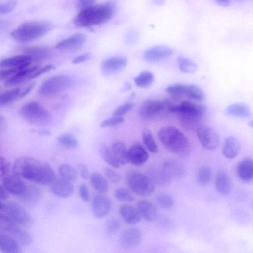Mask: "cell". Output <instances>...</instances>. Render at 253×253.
Segmentation results:
<instances>
[{
    "label": "cell",
    "instance_id": "6da1fadb",
    "mask_svg": "<svg viewBox=\"0 0 253 253\" xmlns=\"http://www.w3.org/2000/svg\"><path fill=\"white\" fill-rule=\"evenodd\" d=\"M13 170L14 174L23 179L41 185L51 184L56 179L55 173L50 165L29 156L17 159Z\"/></svg>",
    "mask_w": 253,
    "mask_h": 253
},
{
    "label": "cell",
    "instance_id": "7a4b0ae2",
    "mask_svg": "<svg viewBox=\"0 0 253 253\" xmlns=\"http://www.w3.org/2000/svg\"><path fill=\"white\" fill-rule=\"evenodd\" d=\"M158 137L166 149L178 157H187L191 152V145L188 139L174 126H163L158 133Z\"/></svg>",
    "mask_w": 253,
    "mask_h": 253
},
{
    "label": "cell",
    "instance_id": "3957f363",
    "mask_svg": "<svg viewBox=\"0 0 253 253\" xmlns=\"http://www.w3.org/2000/svg\"><path fill=\"white\" fill-rule=\"evenodd\" d=\"M115 12L112 3L93 5L81 10L74 20V24L79 28H87L100 25L110 20Z\"/></svg>",
    "mask_w": 253,
    "mask_h": 253
},
{
    "label": "cell",
    "instance_id": "277c9868",
    "mask_svg": "<svg viewBox=\"0 0 253 253\" xmlns=\"http://www.w3.org/2000/svg\"><path fill=\"white\" fill-rule=\"evenodd\" d=\"M49 25L43 22H30L24 23L13 30L11 37L21 43H27L45 35L50 30Z\"/></svg>",
    "mask_w": 253,
    "mask_h": 253
},
{
    "label": "cell",
    "instance_id": "5b68a950",
    "mask_svg": "<svg viewBox=\"0 0 253 253\" xmlns=\"http://www.w3.org/2000/svg\"><path fill=\"white\" fill-rule=\"evenodd\" d=\"M1 222L17 225H25L30 221L28 212L18 203L10 202L7 203L1 201L0 204Z\"/></svg>",
    "mask_w": 253,
    "mask_h": 253
},
{
    "label": "cell",
    "instance_id": "8992f818",
    "mask_svg": "<svg viewBox=\"0 0 253 253\" xmlns=\"http://www.w3.org/2000/svg\"><path fill=\"white\" fill-rule=\"evenodd\" d=\"M126 181L131 191L140 196H149L155 191V184L152 179L139 172L129 173L126 176Z\"/></svg>",
    "mask_w": 253,
    "mask_h": 253
},
{
    "label": "cell",
    "instance_id": "52a82bcc",
    "mask_svg": "<svg viewBox=\"0 0 253 253\" xmlns=\"http://www.w3.org/2000/svg\"><path fill=\"white\" fill-rule=\"evenodd\" d=\"M20 113L24 119L29 123L36 125H44L50 123L51 115L41 104L36 101H31L25 104Z\"/></svg>",
    "mask_w": 253,
    "mask_h": 253
},
{
    "label": "cell",
    "instance_id": "ba28073f",
    "mask_svg": "<svg viewBox=\"0 0 253 253\" xmlns=\"http://www.w3.org/2000/svg\"><path fill=\"white\" fill-rule=\"evenodd\" d=\"M72 84V79L68 76H56L45 81L39 87V93L45 96L54 95L68 90Z\"/></svg>",
    "mask_w": 253,
    "mask_h": 253
},
{
    "label": "cell",
    "instance_id": "9c48e42d",
    "mask_svg": "<svg viewBox=\"0 0 253 253\" xmlns=\"http://www.w3.org/2000/svg\"><path fill=\"white\" fill-rule=\"evenodd\" d=\"M167 100L163 101L153 99L145 100L139 110L140 117L145 120L152 119L164 111H167Z\"/></svg>",
    "mask_w": 253,
    "mask_h": 253
},
{
    "label": "cell",
    "instance_id": "30bf717a",
    "mask_svg": "<svg viewBox=\"0 0 253 253\" xmlns=\"http://www.w3.org/2000/svg\"><path fill=\"white\" fill-rule=\"evenodd\" d=\"M185 173V168L181 163L177 160L169 159L163 164L160 175L162 181L167 183L179 180Z\"/></svg>",
    "mask_w": 253,
    "mask_h": 253
},
{
    "label": "cell",
    "instance_id": "8fae6325",
    "mask_svg": "<svg viewBox=\"0 0 253 253\" xmlns=\"http://www.w3.org/2000/svg\"><path fill=\"white\" fill-rule=\"evenodd\" d=\"M207 110V107L201 104L193 102L183 101L178 105H172L170 109V112L177 114L180 116L204 117Z\"/></svg>",
    "mask_w": 253,
    "mask_h": 253
},
{
    "label": "cell",
    "instance_id": "7c38bea8",
    "mask_svg": "<svg viewBox=\"0 0 253 253\" xmlns=\"http://www.w3.org/2000/svg\"><path fill=\"white\" fill-rule=\"evenodd\" d=\"M196 132L200 143L205 149L212 151L219 147L220 137L210 126L202 125Z\"/></svg>",
    "mask_w": 253,
    "mask_h": 253
},
{
    "label": "cell",
    "instance_id": "4fadbf2b",
    "mask_svg": "<svg viewBox=\"0 0 253 253\" xmlns=\"http://www.w3.org/2000/svg\"><path fill=\"white\" fill-rule=\"evenodd\" d=\"M1 232L15 239L23 246L30 245L33 238L27 230L19 227V225L1 222Z\"/></svg>",
    "mask_w": 253,
    "mask_h": 253
},
{
    "label": "cell",
    "instance_id": "5bb4252c",
    "mask_svg": "<svg viewBox=\"0 0 253 253\" xmlns=\"http://www.w3.org/2000/svg\"><path fill=\"white\" fill-rule=\"evenodd\" d=\"M27 185L23 178L14 174L5 177L3 180V186L8 193L19 198L23 195Z\"/></svg>",
    "mask_w": 253,
    "mask_h": 253
},
{
    "label": "cell",
    "instance_id": "9a60e30c",
    "mask_svg": "<svg viewBox=\"0 0 253 253\" xmlns=\"http://www.w3.org/2000/svg\"><path fill=\"white\" fill-rule=\"evenodd\" d=\"M142 239L141 231L136 228L124 231L119 238V245L124 249H131L139 246Z\"/></svg>",
    "mask_w": 253,
    "mask_h": 253
},
{
    "label": "cell",
    "instance_id": "2e32d148",
    "mask_svg": "<svg viewBox=\"0 0 253 253\" xmlns=\"http://www.w3.org/2000/svg\"><path fill=\"white\" fill-rule=\"evenodd\" d=\"M128 59L125 56H114L103 60L101 63V70L106 75H110L117 73L128 64Z\"/></svg>",
    "mask_w": 253,
    "mask_h": 253
},
{
    "label": "cell",
    "instance_id": "e0dca14e",
    "mask_svg": "<svg viewBox=\"0 0 253 253\" xmlns=\"http://www.w3.org/2000/svg\"><path fill=\"white\" fill-rule=\"evenodd\" d=\"M172 53V49L168 46H156L148 49L145 51L144 58L148 62H155L168 58Z\"/></svg>",
    "mask_w": 253,
    "mask_h": 253
},
{
    "label": "cell",
    "instance_id": "ac0fdd59",
    "mask_svg": "<svg viewBox=\"0 0 253 253\" xmlns=\"http://www.w3.org/2000/svg\"><path fill=\"white\" fill-rule=\"evenodd\" d=\"M86 41V37L84 34L77 33L60 41L55 47L59 50L74 51L81 48Z\"/></svg>",
    "mask_w": 253,
    "mask_h": 253
},
{
    "label": "cell",
    "instance_id": "d6986e66",
    "mask_svg": "<svg viewBox=\"0 0 253 253\" xmlns=\"http://www.w3.org/2000/svg\"><path fill=\"white\" fill-rule=\"evenodd\" d=\"M111 208V202L106 197L97 195L93 200L92 211L95 217L101 219L106 216Z\"/></svg>",
    "mask_w": 253,
    "mask_h": 253
},
{
    "label": "cell",
    "instance_id": "ffe728a7",
    "mask_svg": "<svg viewBox=\"0 0 253 253\" xmlns=\"http://www.w3.org/2000/svg\"><path fill=\"white\" fill-rule=\"evenodd\" d=\"M129 163L136 166L144 164L149 159V154L145 148L139 144L132 145L128 149Z\"/></svg>",
    "mask_w": 253,
    "mask_h": 253
},
{
    "label": "cell",
    "instance_id": "44dd1931",
    "mask_svg": "<svg viewBox=\"0 0 253 253\" xmlns=\"http://www.w3.org/2000/svg\"><path fill=\"white\" fill-rule=\"evenodd\" d=\"M52 194L58 198H68L71 197L74 191L72 182L64 179H56L51 184Z\"/></svg>",
    "mask_w": 253,
    "mask_h": 253
},
{
    "label": "cell",
    "instance_id": "7402d4cb",
    "mask_svg": "<svg viewBox=\"0 0 253 253\" xmlns=\"http://www.w3.org/2000/svg\"><path fill=\"white\" fill-rule=\"evenodd\" d=\"M33 62L32 59L27 55H17L4 59L1 61V69L25 68L30 67Z\"/></svg>",
    "mask_w": 253,
    "mask_h": 253
},
{
    "label": "cell",
    "instance_id": "603a6c76",
    "mask_svg": "<svg viewBox=\"0 0 253 253\" xmlns=\"http://www.w3.org/2000/svg\"><path fill=\"white\" fill-rule=\"evenodd\" d=\"M137 209L141 216L148 222L155 221L158 217V211L154 204L146 200H141L137 203Z\"/></svg>",
    "mask_w": 253,
    "mask_h": 253
},
{
    "label": "cell",
    "instance_id": "cb8c5ba5",
    "mask_svg": "<svg viewBox=\"0 0 253 253\" xmlns=\"http://www.w3.org/2000/svg\"><path fill=\"white\" fill-rule=\"evenodd\" d=\"M119 213L123 220L129 225L138 224L142 218L137 208L127 204L120 206Z\"/></svg>",
    "mask_w": 253,
    "mask_h": 253
},
{
    "label": "cell",
    "instance_id": "d4e9b609",
    "mask_svg": "<svg viewBox=\"0 0 253 253\" xmlns=\"http://www.w3.org/2000/svg\"><path fill=\"white\" fill-rule=\"evenodd\" d=\"M21 245L12 236L4 233L0 234V250L5 253H18L22 252Z\"/></svg>",
    "mask_w": 253,
    "mask_h": 253
},
{
    "label": "cell",
    "instance_id": "484cf974",
    "mask_svg": "<svg viewBox=\"0 0 253 253\" xmlns=\"http://www.w3.org/2000/svg\"><path fill=\"white\" fill-rule=\"evenodd\" d=\"M24 54L29 56L33 61H41L49 58L51 54V49L47 47L32 46L24 49Z\"/></svg>",
    "mask_w": 253,
    "mask_h": 253
},
{
    "label": "cell",
    "instance_id": "4316f807",
    "mask_svg": "<svg viewBox=\"0 0 253 253\" xmlns=\"http://www.w3.org/2000/svg\"><path fill=\"white\" fill-rule=\"evenodd\" d=\"M216 187L217 191L222 195H229L232 189V182L228 174L221 171L217 175L216 179Z\"/></svg>",
    "mask_w": 253,
    "mask_h": 253
},
{
    "label": "cell",
    "instance_id": "83f0119b",
    "mask_svg": "<svg viewBox=\"0 0 253 253\" xmlns=\"http://www.w3.org/2000/svg\"><path fill=\"white\" fill-rule=\"evenodd\" d=\"M241 150V145L239 140L235 137L230 136L225 141L223 149V155L229 159L236 158Z\"/></svg>",
    "mask_w": 253,
    "mask_h": 253
},
{
    "label": "cell",
    "instance_id": "f1b7e54d",
    "mask_svg": "<svg viewBox=\"0 0 253 253\" xmlns=\"http://www.w3.org/2000/svg\"><path fill=\"white\" fill-rule=\"evenodd\" d=\"M237 173L239 178L243 181L248 182L253 178V160L250 158L244 159L238 164Z\"/></svg>",
    "mask_w": 253,
    "mask_h": 253
},
{
    "label": "cell",
    "instance_id": "f546056e",
    "mask_svg": "<svg viewBox=\"0 0 253 253\" xmlns=\"http://www.w3.org/2000/svg\"><path fill=\"white\" fill-rule=\"evenodd\" d=\"M39 67L34 66L23 69L18 72L11 79L5 83L7 86H12L20 84L25 81H29L33 74Z\"/></svg>",
    "mask_w": 253,
    "mask_h": 253
},
{
    "label": "cell",
    "instance_id": "4dcf8cb0",
    "mask_svg": "<svg viewBox=\"0 0 253 253\" xmlns=\"http://www.w3.org/2000/svg\"><path fill=\"white\" fill-rule=\"evenodd\" d=\"M42 196L41 190L38 187L27 184L24 193L20 198L26 204L32 205L37 203Z\"/></svg>",
    "mask_w": 253,
    "mask_h": 253
},
{
    "label": "cell",
    "instance_id": "1f68e13d",
    "mask_svg": "<svg viewBox=\"0 0 253 253\" xmlns=\"http://www.w3.org/2000/svg\"><path fill=\"white\" fill-rule=\"evenodd\" d=\"M114 154L121 165L129 163L128 156V149L122 141H117L111 146Z\"/></svg>",
    "mask_w": 253,
    "mask_h": 253
},
{
    "label": "cell",
    "instance_id": "d6a6232c",
    "mask_svg": "<svg viewBox=\"0 0 253 253\" xmlns=\"http://www.w3.org/2000/svg\"><path fill=\"white\" fill-rule=\"evenodd\" d=\"M225 113L229 116L240 118H247L251 115L249 107L244 103L231 104L226 108Z\"/></svg>",
    "mask_w": 253,
    "mask_h": 253
},
{
    "label": "cell",
    "instance_id": "836d02e7",
    "mask_svg": "<svg viewBox=\"0 0 253 253\" xmlns=\"http://www.w3.org/2000/svg\"><path fill=\"white\" fill-rule=\"evenodd\" d=\"M90 178L92 185L97 192L100 194H104L108 192V181L101 174L94 172L90 175Z\"/></svg>",
    "mask_w": 253,
    "mask_h": 253
},
{
    "label": "cell",
    "instance_id": "e575fe53",
    "mask_svg": "<svg viewBox=\"0 0 253 253\" xmlns=\"http://www.w3.org/2000/svg\"><path fill=\"white\" fill-rule=\"evenodd\" d=\"M184 96L199 102L204 101L206 99L203 90L195 85H184Z\"/></svg>",
    "mask_w": 253,
    "mask_h": 253
},
{
    "label": "cell",
    "instance_id": "d590c367",
    "mask_svg": "<svg viewBox=\"0 0 253 253\" xmlns=\"http://www.w3.org/2000/svg\"><path fill=\"white\" fill-rule=\"evenodd\" d=\"M100 153L102 159L113 168H118L121 166L111 147H109L105 144H102L100 148Z\"/></svg>",
    "mask_w": 253,
    "mask_h": 253
},
{
    "label": "cell",
    "instance_id": "8d00e7d4",
    "mask_svg": "<svg viewBox=\"0 0 253 253\" xmlns=\"http://www.w3.org/2000/svg\"><path fill=\"white\" fill-rule=\"evenodd\" d=\"M58 173L62 179L71 182L76 181L78 178V171L68 164L60 165L58 168Z\"/></svg>",
    "mask_w": 253,
    "mask_h": 253
},
{
    "label": "cell",
    "instance_id": "74e56055",
    "mask_svg": "<svg viewBox=\"0 0 253 253\" xmlns=\"http://www.w3.org/2000/svg\"><path fill=\"white\" fill-rule=\"evenodd\" d=\"M154 78L155 76L152 73L149 71H144L136 77L134 81L137 87L146 88L153 83Z\"/></svg>",
    "mask_w": 253,
    "mask_h": 253
},
{
    "label": "cell",
    "instance_id": "f35d334b",
    "mask_svg": "<svg viewBox=\"0 0 253 253\" xmlns=\"http://www.w3.org/2000/svg\"><path fill=\"white\" fill-rule=\"evenodd\" d=\"M142 140L147 150L152 153H156L159 151L158 145L152 132L145 129L142 133Z\"/></svg>",
    "mask_w": 253,
    "mask_h": 253
},
{
    "label": "cell",
    "instance_id": "ab89813d",
    "mask_svg": "<svg viewBox=\"0 0 253 253\" xmlns=\"http://www.w3.org/2000/svg\"><path fill=\"white\" fill-rule=\"evenodd\" d=\"M177 62L179 70L186 74L195 73L198 67L195 62L192 60L183 56H179L177 58Z\"/></svg>",
    "mask_w": 253,
    "mask_h": 253
},
{
    "label": "cell",
    "instance_id": "60d3db41",
    "mask_svg": "<svg viewBox=\"0 0 253 253\" xmlns=\"http://www.w3.org/2000/svg\"><path fill=\"white\" fill-rule=\"evenodd\" d=\"M57 141L61 146L68 149H75L78 147L76 138L69 133L61 135L57 139Z\"/></svg>",
    "mask_w": 253,
    "mask_h": 253
},
{
    "label": "cell",
    "instance_id": "b9f144b4",
    "mask_svg": "<svg viewBox=\"0 0 253 253\" xmlns=\"http://www.w3.org/2000/svg\"><path fill=\"white\" fill-rule=\"evenodd\" d=\"M21 91L19 88H15L7 91L1 95L0 97V105L5 106L11 104L20 98Z\"/></svg>",
    "mask_w": 253,
    "mask_h": 253
},
{
    "label": "cell",
    "instance_id": "7bdbcfd3",
    "mask_svg": "<svg viewBox=\"0 0 253 253\" xmlns=\"http://www.w3.org/2000/svg\"><path fill=\"white\" fill-rule=\"evenodd\" d=\"M156 200L159 206L164 210H170L175 205L173 198L168 194H159L156 197Z\"/></svg>",
    "mask_w": 253,
    "mask_h": 253
},
{
    "label": "cell",
    "instance_id": "ee69618b",
    "mask_svg": "<svg viewBox=\"0 0 253 253\" xmlns=\"http://www.w3.org/2000/svg\"><path fill=\"white\" fill-rule=\"evenodd\" d=\"M212 170L208 166H203L200 169L197 174L198 183L202 186L208 185L212 179Z\"/></svg>",
    "mask_w": 253,
    "mask_h": 253
},
{
    "label": "cell",
    "instance_id": "f6af8a7d",
    "mask_svg": "<svg viewBox=\"0 0 253 253\" xmlns=\"http://www.w3.org/2000/svg\"><path fill=\"white\" fill-rule=\"evenodd\" d=\"M114 196L117 200L122 202H132L135 199L133 195L128 189L123 187L116 189Z\"/></svg>",
    "mask_w": 253,
    "mask_h": 253
},
{
    "label": "cell",
    "instance_id": "bcb514c9",
    "mask_svg": "<svg viewBox=\"0 0 253 253\" xmlns=\"http://www.w3.org/2000/svg\"><path fill=\"white\" fill-rule=\"evenodd\" d=\"M184 85L175 84L168 86L166 91L168 94L174 97H180L184 96Z\"/></svg>",
    "mask_w": 253,
    "mask_h": 253
},
{
    "label": "cell",
    "instance_id": "7dc6e473",
    "mask_svg": "<svg viewBox=\"0 0 253 253\" xmlns=\"http://www.w3.org/2000/svg\"><path fill=\"white\" fill-rule=\"evenodd\" d=\"M134 104L131 102H126L117 107L113 112V116L123 117L130 112L134 107Z\"/></svg>",
    "mask_w": 253,
    "mask_h": 253
},
{
    "label": "cell",
    "instance_id": "c3c4849f",
    "mask_svg": "<svg viewBox=\"0 0 253 253\" xmlns=\"http://www.w3.org/2000/svg\"><path fill=\"white\" fill-rule=\"evenodd\" d=\"M124 121L123 117L113 116L109 118L103 120L100 124L101 128H105L121 124Z\"/></svg>",
    "mask_w": 253,
    "mask_h": 253
},
{
    "label": "cell",
    "instance_id": "681fc988",
    "mask_svg": "<svg viewBox=\"0 0 253 253\" xmlns=\"http://www.w3.org/2000/svg\"><path fill=\"white\" fill-rule=\"evenodd\" d=\"M104 173L108 179L113 183H117L121 179L120 174L112 169L107 168L105 169Z\"/></svg>",
    "mask_w": 253,
    "mask_h": 253
},
{
    "label": "cell",
    "instance_id": "f907efd6",
    "mask_svg": "<svg viewBox=\"0 0 253 253\" xmlns=\"http://www.w3.org/2000/svg\"><path fill=\"white\" fill-rule=\"evenodd\" d=\"M120 226L119 221L115 219L112 218L109 220L106 224V230L108 234H113L119 230Z\"/></svg>",
    "mask_w": 253,
    "mask_h": 253
},
{
    "label": "cell",
    "instance_id": "816d5d0a",
    "mask_svg": "<svg viewBox=\"0 0 253 253\" xmlns=\"http://www.w3.org/2000/svg\"><path fill=\"white\" fill-rule=\"evenodd\" d=\"M17 1L15 0H11L6 3L2 4L0 7V13L5 15L11 12L16 7Z\"/></svg>",
    "mask_w": 253,
    "mask_h": 253
},
{
    "label": "cell",
    "instance_id": "f5cc1de1",
    "mask_svg": "<svg viewBox=\"0 0 253 253\" xmlns=\"http://www.w3.org/2000/svg\"><path fill=\"white\" fill-rule=\"evenodd\" d=\"M10 170L9 162L4 157L0 158V174L1 177H6L8 175Z\"/></svg>",
    "mask_w": 253,
    "mask_h": 253
},
{
    "label": "cell",
    "instance_id": "db71d44e",
    "mask_svg": "<svg viewBox=\"0 0 253 253\" xmlns=\"http://www.w3.org/2000/svg\"><path fill=\"white\" fill-rule=\"evenodd\" d=\"M54 69V67L52 65H47L42 68H38L31 76L30 80L35 79L43 74L52 70Z\"/></svg>",
    "mask_w": 253,
    "mask_h": 253
},
{
    "label": "cell",
    "instance_id": "11a10c76",
    "mask_svg": "<svg viewBox=\"0 0 253 253\" xmlns=\"http://www.w3.org/2000/svg\"><path fill=\"white\" fill-rule=\"evenodd\" d=\"M79 195L81 199L85 202L90 201V193L88 186L85 184H82L79 187Z\"/></svg>",
    "mask_w": 253,
    "mask_h": 253
},
{
    "label": "cell",
    "instance_id": "9f6ffc18",
    "mask_svg": "<svg viewBox=\"0 0 253 253\" xmlns=\"http://www.w3.org/2000/svg\"><path fill=\"white\" fill-rule=\"evenodd\" d=\"M95 2V0H77V7L82 10L93 6Z\"/></svg>",
    "mask_w": 253,
    "mask_h": 253
},
{
    "label": "cell",
    "instance_id": "6f0895ef",
    "mask_svg": "<svg viewBox=\"0 0 253 253\" xmlns=\"http://www.w3.org/2000/svg\"><path fill=\"white\" fill-rule=\"evenodd\" d=\"M77 171L83 179H87L90 177L89 171L84 164H78L77 165Z\"/></svg>",
    "mask_w": 253,
    "mask_h": 253
},
{
    "label": "cell",
    "instance_id": "680465c9",
    "mask_svg": "<svg viewBox=\"0 0 253 253\" xmlns=\"http://www.w3.org/2000/svg\"><path fill=\"white\" fill-rule=\"evenodd\" d=\"M90 57V55L89 53H85L74 58L72 62L74 65L81 64V63L88 60Z\"/></svg>",
    "mask_w": 253,
    "mask_h": 253
},
{
    "label": "cell",
    "instance_id": "91938a15",
    "mask_svg": "<svg viewBox=\"0 0 253 253\" xmlns=\"http://www.w3.org/2000/svg\"><path fill=\"white\" fill-rule=\"evenodd\" d=\"M137 32L133 30L130 31L126 35V40L128 42H133L138 37Z\"/></svg>",
    "mask_w": 253,
    "mask_h": 253
},
{
    "label": "cell",
    "instance_id": "94428289",
    "mask_svg": "<svg viewBox=\"0 0 253 253\" xmlns=\"http://www.w3.org/2000/svg\"><path fill=\"white\" fill-rule=\"evenodd\" d=\"M0 194H1L0 198H1V201H3L7 200L10 196V194L3 185H1V186H0Z\"/></svg>",
    "mask_w": 253,
    "mask_h": 253
},
{
    "label": "cell",
    "instance_id": "6125c7cd",
    "mask_svg": "<svg viewBox=\"0 0 253 253\" xmlns=\"http://www.w3.org/2000/svg\"><path fill=\"white\" fill-rule=\"evenodd\" d=\"M215 1L221 7H228L230 5V0H215Z\"/></svg>",
    "mask_w": 253,
    "mask_h": 253
},
{
    "label": "cell",
    "instance_id": "be15d7a7",
    "mask_svg": "<svg viewBox=\"0 0 253 253\" xmlns=\"http://www.w3.org/2000/svg\"><path fill=\"white\" fill-rule=\"evenodd\" d=\"M34 86V84L31 85L30 86L27 87L24 91L21 92L20 98H23L28 94L33 89Z\"/></svg>",
    "mask_w": 253,
    "mask_h": 253
},
{
    "label": "cell",
    "instance_id": "e7e4bbea",
    "mask_svg": "<svg viewBox=\"0 0 253 253\" xmlns=\"http://www.w3.org/2000/svg\"><path fill=\"white\" fill-rule=\"evenodd\" d=\"M163 3V0H154V4L157 5H161Z\"/></svg>",
    "mask_w": 253,
    "mask_h": 253
},
{
    "label": "cell",
    "instance_id": "03108f58",
    "mask_svg": "<svg viewBox=\"0 0 253 253\" xmlns=\"http://www.w3.org/2000/svg\"><path fill=\"white\" fill-rule=\"evenodd\" d=\"M249 125L251 126H252V127H253V119L251 120L249 122Z\"/></svg>",
    "mask_w": 253,
    "mask_h": 253
}]
</instances>
